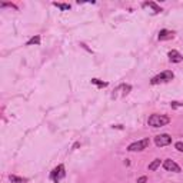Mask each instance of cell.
<instances>
[{"instance_id": "9c48e42d", "label": "cell", "mask_w": 183, "mask_h": 183, "mask_svg": "<svg viewBox=\"0 0 183 183\" xmlns=\"http://www.w3.org/2000/svg\"><path fill=\"white\" fill-rule=\"evenodd\" d=\"M143 7H152L153 9V13H160L162 11V7H159L153 2H146V3H143Z\"/></svg>"}, {"instance_id": "ac0fdd59", "label": "cell", "mask_w": 183, "mask_h": 183, "mask_svg": "<svg viewBox=\"0 0 183 183\" xmlns=\"http://www.w3.org/2000/svg\"><path fill=\"white\" fill-rule=\"evenodd\" d=\"M146 180H147V177H146V176H142V177L137 179V183H146Z\"/></svg>"}, {"instance_id": "30bf717a", "label": "cell", "mask_w": 183, "mask_h": 183, "mask_svg": "<svg viewBox=\"0 0 183 183\" xmlns=\"http://www.w3.org/2000/svg\"><path fill=\"white\" fill-rule=\"evenodd\" d=\"M159 166H160V159H155V160L149 164V170L150 172H153V170H156Z\"/></svg>"}, {"instance_id": "3957f363", "label": "cell", "mask_w": 183, "mask_h": 183, "mask_svg": "<svg viewBox=\"0 0 183 183\" xmlns=\"http://www.w3.org/2000/svg\"><path fill=\"white\" fill-rule=\"evenodd\" d=\"M64 176H66V172H64V166H63V164H59V166L53 169V172L50 173V179H52L54 183H59L60 180L64 177Z\"/></svg>"}, {"instance_id": "4fadbf2b", "label": "cell", "mask_w": 183, "mask_h": 183, "mask_svg": "<svg viewBox=\"0 0 183 183\" xmlns=\"http://www.w3.org/2000/svg\"><path fill=\"white\" fill-rule=\"evenodd\" d=\"M92 83H93V85H97L99 87H106V86H107V83H106V82H100L99 79H92Z\"/></svg>"}, {"instance_id": "5bb4252c", "label": "cell", "mask_w": 183, "mask_h": 183, "mask_svg": "<svg viewBox=\"0 0 183 183\" xmlns=\"http://www.w3.org/2000/svg\"><path fill=\"white\" fill-rule=\"evenodd\" d=\"M56 7H59L60 10H69L70 9V4H64V3H53Z\"/></svg>"}, {"instance_id": "6da1fadb", "label": "cell", "mask_w": 183, "mask_h": 183, "mask_svg": "<svg viewBox=\"0 0 183 183\" xmlns=\"http://www.w3.org/2000/svg\"><path fill=\"white\" fill-rule=\"evenodd\" d=\"M169 122H170V119H169L168 116H164V115H152L149 117V120H147L149 126H152V127L166 126Z\"/></svg>"}, {"instance_id": "52a82bcc", "label": "cell", "mask_w": 183, "mask_h": 183, "mask_svg": "<svg viewBox=\"0 0 183 183\" xmlns=\"http://www.w3.org/2000/svg\"><path fill=\"white\" fill-rule=\"evenodd\" d=\"M169 60H170L172 63H180L183 60V56L177 50H170V52H169Z\"/></svg>"}, {"instance_id": "8fae6325", "label": "cell", "mask_w": 183, "mask_h": 183, "mask_svg": "<svg viewBox=\"0 0 183 183\" xmlns=\"http://www.w3.org/2000/svg\"><path fill=\"white\" fill-rule=\"evenodd\" d=\"M10 182L11 183H26V179H23V177H19V176H15V175H10Z\"/></svg>"}, {"instance_id": "277c9868", "label": "cell", "mask_w": 183, "mask_h": 183, "mask_svg": "<svg viewBox=\"0 0 183 183\" xmlns=\"http://www.w3.org/2000/svg\"><path fill=\"white\" fill-rule=\"evenodd\" d=\"M149 145H150L149 139H143V140H139V142H135V143H132V145H129L127 150H130V152H140V150H145Z\"/></svg>"}, {"instance_id": "ba28073f", "label": "cell", "mask_w": 183, "mask_h": 183, "mask_svg": "<svg viewBox=\"0 0 183 183\" xmlns=\"http://www.w3.org/2000/svg\"><path fill=\"white\" fill-rule=\"evenodd\" d=\"M173 36H175V33L170 30L163 29L159 32V40H170V39H173Z\"/></svg>"}, {"instance_id": "e0dca14e", "label": "cell", "mask_w": 183, "mask_h": 183, "mask_svg": "<svg viewBox=\"0 0 183 183\" xmlns=\"http://www.w3.org/2000/svg\"><path fill=\"white\" fill-rule=\"evenodd\" d=\"M0 6H2V7H13V9H16V6H13L11 3H2Z\"/></svg>"}, {"instance_id": "2e32d148", "label": "cell", "mask_w": 183, "mask_h": 183, "mask_svg": "<svg viewBox=\"0 0 183 183\" xmlns=\"http://www.w3.org/2000/svg\"><path fill=\"white\" fill-rule=\"evenodd\" d=\"M175 147L179 150V152H183V142H177V143L175 145Z\"/></svg>"}, {"instance_id": "9a60e30c", "label": "cell", "mask_w": 183, "mask_h": 183, "mask_svg": "<svg viewBox=\"0 0 183 183\" xmlns=\"http://www.w3.org/2000/svg\"><path fill=\"white\" fill-rule=\"evenodd\" d=\"M170 106H172L173 109H177V107H183V103H179V102H172Z\"/></svg>"}, {"instance_id": "8992f818", "label": "cell", "mask_w": 183, "mask_h": 183, "mask_svg": "<svg viewBox=\"0 0 183 183\" xmlns=\"http://www.w3.org/2000/svg\"><path fill=\"white\" fill-rule=\"evenodd\" d=\"M163 168L166 169V170H169V172H175V173H179L182 169H180V166L176 162H173L172 159H168V160L163 162Z\"/></svg>"}, {"instance_id": "7a4b0ae2", "label": "cell", "mask_w": 183, "mask_h": 183, "mask_svg": "<svg viewBox=\"0 0 183 183\" xmlns=\"http://www.w3.org/2000/svg\"><path fill=\"white\" fill-rule=\"evenodd\" d=\"M175 77V75H173V72H170V70H164V72H162L160 75H157V76H155L152 80H150V83L152 85H159V83H166V82H170L172 79Z\"/></svg>"}, {"instance_id": "7c38bea8", "label": "cell", "mask_w": 183, "mask_h": 183, "mask_svg": "<svg viewBox=\"0 0 183 183\" xmlns=\"http://www.w3.org/2000/svg\"><path fill=\"white\" fill-rule=\"evenodd\" d=\"M32 45H40V36H34V37H32L27 41V46H32Z\"/></svg>"}, {"instance_id": "5b68a950", "label": "cell", "mask_w": 183, "mask_h": 183, "mask_svg": "<svg viewBox=\"0 0 183 183\" xmlns=\"http://www.w3.org/2000/svg\"><path fill=\"white\" fill-rule=\"evenodd\" d=\"M155 143H156L157 147H163V146H168L172 143V137L169 135H157L156 137H155Z\"/></svg>"}]
</instances>
